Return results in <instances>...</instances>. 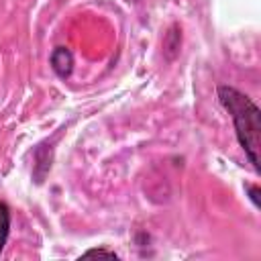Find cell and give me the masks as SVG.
Masks as SVG:
<instances>
[{
  "label": "cell",
  "instance_id": "obj_1",
  "mask_svg": "<svg viewBox=\"0 0 261 261\" xmlns=\"http://www.w3.org/2000/svg\"><path fill=\"white\" fill-rule=\"evenodd\" d=\"M218 102L230 114L239 145L259 171V145H261V112L257 104L232 86L218 88Z\"/></svg>",
  "mask_w": 261,
  "mask_h": 261
},
{
  "label": "cell",
  "instance_id": "obj_2",
  "mask_svg": "<svg viewBox=\"0 0 261 261\" xmlns=\"http://www.w3.org/2000/svg\"><path fill=\"white\" fill-rule=\"evenodd\" d=\"M51 67L59 77H69L71 69H73V55L69 49L65 47H55V51L51 53Z\"/></svg>",
  "mask_w": 261,
  "mask_h": 261
},
{
  "label": "cell",
  "instance_id": "obj_3",
  "mask_svg": "<svg viewBox=\"0 0 261 261\" xmlns=\"http://www.w3.org/2000/svg\"><path fill=\"white\" fill-rule=\"evenodd\" d=\"M10 232V210L4 202H0V253L4 251V245L8 241Z\"/></svg>",
  "mask_w": 261,
  "mask_h": 261
},
{
  "label": "cell",
  "instance_id": "obj_4",
  "mask_svg": "<svg viewBox=\"0 0 261 261\" xmlns=\"http://www.w3.org/2000/svg\"><path fill=\"white\" fill-rule=\"evenodd\" d=\"M116 257V253L114 251H106V249H90V251H86L84 253V257Z\"/></svg>",
  "mask_w": 261,
  "mask_h": 261
},
{
  "label": "cell",
  "instance_id": "obj_5",
  "mask_svg": "<svg viewBox=\"0 0 261 261\" xmlns=\"http://www.w3.org/2000/svg\"><path fill=\"white\" fill-rule=\"evenodd\" d=\"M247 190H249V194H251L253 204H255V206H259V198H257V196H259V188H257V186H249Z\"/></svg>",
  "mask_w": 261,
  "mask_h": 261
}]
</instances>
